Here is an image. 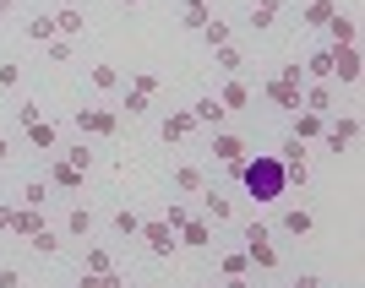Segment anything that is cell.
<instances>
[{
    "mask_svg": "<svg viewBox=\"0 0 365 288\" xmlns=\"http://www.w3.org/2000/svg\"><path fill=\"white\" fill-rule=\"evenodd\" d=\"M76 288H104V277L98 272H76Z\"/></svg>",
    "mask_w": 365,
    "mask_h": 288,
    "instance_id": "44",
    "label": "cell"
},
{
    "mask_svg": "<svg viewBox=\"0 0 365 288\" xmlns=\"http://www.w3.org/2000/svg\"><path fill=\"white\" fill-rule=\"evenodd\" d=\"M278 82H289V87H300V82H305V71H300V60H289V65H284V71H278Z\"/></svg>",
    "mask_w": 365,
    "mask_h": 288,
    "instance_id": "40",
    "label": "cell"
},
{
    "mask_svg": "<svg viewBox=\"0 0 365 288\" xmlns=\"http://www.w3.org/2000/svg\"><path fill=\"white\" fill-rule=\"evenodd\" d=\"M44 196H49V185H22V207H33V213H44Z\"/></svg>",
    "mask_w": 365,
    "mask_h": 288,
    "instance_id": "33",
    "label": "cell"
},
{
    "mask_svg": "<svg viewBox=\"0 0 365 288\" xmlns=\"http://www.w3.org/2000/svg\"><path fill=\"white\" fill-rule=\"evenodd\" d=\"M224 288H251V277H224Z\"/></svg>",
    "mask_w": 365,
    "mask_h": 288,
    "instance_id": "47",
    "label": "cell"
},
{
    "mask_svg": "<svg viewBox=\"0 0 365 288\" xmlns=\"http://www.w3.org/2000/svg\"><path fill=\"white\" fill-rule=\"evenodd\" d=\"M76 131H82V137H115L120 120H115L109 109H98V104H82L76 109Z\"/></svg>",
    "mask_w": 365,
    "mask_h": 288,
    "instance_id": "4",
    "label": "cell"
},
{
    "mask_svg": "<svg viewBox=\"0 0 365 288\" xmlns=\"http://www.w3.org/2000/svg\"><path fill=\"white\" fill-rule=\"evenodd\" d=\"M142 245H148L153 256H169V250H180V240H175V228L164 223V218H148V223H142V234H137Z\"/></svg>",
    "mask_w": 365,
    "mask_h": 288,
    "instance_id": "6",
    "label": "cell"
},
{
    "mask_svg": "<svg viewBox=\"0 0 365 288\" xmlns=\"http://www.w3.org/2000/svg\"><path fill=\"white\" fill-rule=\"evenodd\" d=\"M202 218H207V223H229V218H235V201L218 196V191H202Z\"/></svg>",
    "mask_w": 365,
    "mask_h": 288,
    "instance_id": "15",
    "label": "cell"
},
{
    "mask_svg": "<svg viewBox=\"0 0 365 288\" xmlns=\"http://www.w3.org/2000/svg\"><path fill=\"white\" fill-rule=\"evenodd\" d=\"M202 38H207V44H213V49L235 44V33H229V22H218V16H213V22H207V28H202Z\"/></svg>",
    "mask_w": 365,
    "mask_h": 288,
    "instance_id": "30",
    "label": "cell"
},
{
    "mask_svg": "<svg viewBox=\"0 0 365 288\" xmlns=\"http://www.w3.org/2000/svg\"><path fill=\"white\" fill-rule=\"evenodd\" d=\"M262 98H267L273 109H289V114L300 109V87H289V82H278V76L267 82V87H262Z\"/></svg>",
    "mask_w": 365,
    "mask_h": 288,
    "instance_id": "13",
    "label": "cell"
},
{
    "mask_svg": "<svg viewBox=\"0 0 365 288\" xmlns=\"http://www.w3.org/2000/svg\"><path fill=\"white\" fill-rule=\"evenodd\" d=\"M333 11H338L333 0H311V6H305V16H300V22H305V28H327V16H333Z\"/></svg>",
    "mask_w": 365,
    "mask_h": 288,
    "instance_id": "23",
    "label": "cell"
},
{
    "mask_svg": "<svg viewBox=\"0 0 365 288\" xmlns=\"http://www.w3.org/2000/svg\"><path fill=\"white\" fill-rule=\"evenodd\" d=\"M202 185H207V180H202V169H191V164L175 169V191H202Z\"/></svg>",
    "mask_w": 365,
    "mask_h": 288,
    "instance_id": "31",
    "label": "cell"
},
{
    "mask_svg": "<svg viewBox=\"0 0 365 288\" xmlns=\"http://www.w3.org/2000/svg\"><path fill=\"white\" fill-rule=\"evenodd\" d=\"M6 223H11V207H0V228H6Z\"/></svg>",
    "mask_w": 365,
    "mask_h": 288,
    "instance_id": "49",
    "label": "cell"
},
{
    "mask_svg": "<svg viewBox=\"0 0 365 288\" xmlns=\"http://www.w3.org/2000/svg\"><path fill=\"white\" fill-rule=\"evenodd\" d=\"M28 38L33 44H55L61 33H55V16H28Z\"/></svg>",
    "mask_w": 365,
    "mask_h": 288,
    "instance_id": "21",
    "label": "cell"
},
{
    "mask_svg": "<svg viewBox=\"0 0 365 288\" xmlns=\"http://www.w3.org/2000/svg\"><path fill=\"white\" fill-rule=\"evenodd\" d=\"M49 185H55V191H82V169H71L66 158H55V164H49Z\"/></svg>",
    "mask_w": 365,
    "mask_h": 288,
    "instance_id": "19",
    "label": "cell"
},
{
    "mask_svg": "<svg viewBox=\"0 0 365 288\" xmlns=\"http://www.w3.org/2000/svg\"><path fill=\"white\" fill-rule=\"evenodd\" d=\"M245 272H251V261H245V250H240V256H224V277H245Z\"/></svg>",
    "mask_w": 365,
    "mask_h": 288,
    "instance_id": "37",
    "label": "cell"
},
{
    "mask_svg": "<svg viewBox=\"0 0 365 288\" xmlns=\"http://www.w3.org/2000/svg\"><path fill=\"white\" fill-rule=\"evenodd\" d=\"M185 218H191V213H185L180 201H169V213H164V223H169V228H180V223H185Z\"/></svg>",
    "mask_w": 365,
    "mask_h": 288,
    "instance_id": "43",
    "label": "cell"
},
{
    "mask_svg": "<svg viewBox=\"0 0 365 288\" xmlns=\"http://www.w3.org/2000/svg\"><path fill=\"white\" fill-rule=\"evenodd\" d=\"M213 60H218V71H229V76H240V65H245V55L235 44H224V49H213Z\"/></svg>",
    "mask_w": 365,
    "mask_h": 288,
    "instance_id": "27",
    "label": "cell"
},
{
    "mask_svg": "<svg viewBox=\"0 0 365 288\" xmlns=\"http://www.w3.org/2000/svg\"><path fill=\"white\" fill-rule=\"evenodd\" d=\"M213 98H218L224 109H251V87H245L240 76H229V82H224V92H213Z\"/></svg>",
    "mask_w": 365,
    "mask_h": 288,
    "instance_id": "20",
    "label": "cell"
},
{
    "mask_svg": "<svg viewBox=\"0 0 365 288\" xmlns=\"http://www.w3.org/2000/svg\"><path fill=\"white\" fill-rule=\"evenodd\" d=\"M284 228H289V234H311V213H305V207H294V213H284Z\"/></svg>",
    "mask_w": 365,
    "mask_h": 288,
    "instance_id": "34",
    "label": "cell"
},
{
    "mask_svg": "<svg viewBox=\"0 0 365 288\" xmlns=\"http://www.w3.org/2000/svg\"><path fill=\"white\" fill-rule=\"evenodd\" d=\"M16 120H22V131H28V142H33L38 152H49V147H55V125H49L44 114H38V104H22V109H16Z\"/></svg>",
    "mask_w": 365,
    "mask_h": 288,
    "instance_id": "3",
    "label": "cell"
},
{
    "mask_svg": "<svg viewBox=\"0 0 365 288\" xmlns=\"http://www.w3.org/2000/svg\"><path fill=\"white\" fill-rule=\"evenodd\" d=\"M185 6H207V0H185Z\"/></svg>",
    "mask_w": 365,
    "mask_h": 288,
    "instance_id": "51",
    "label": "cell"
},
{
    "mask_svg": "<svg viewBox=\"0 0 365 288\" xmlns=\"http://www.w3.org/2000/svg\"><path fill=\"white\" fill-rule=\"evenodd\" d=\"M6 158H11V142H6V137H0V164H6Z\"/></svg>",
    "mask_w": 365,
    "mask_h": 288,
    "instance_id": "48",
    "label": "cell"
},
{
    "mask_svg": "<svg viewBox=\"0 0 365 288\" xmlns=\"http://www.w3.org/2000/svg\"><path fill=\"white\" fill-rule=\"evenodd\" d=\"M278 6H284V0H257V6H251V28H273V16H278Z\"/></svg>",
    "mask_w": 365,
    "mask_h": 288,
    "instance_id": "25",
    "label": "cell"
},
{
    "mask_svg": "<svg viewBox=\"0 0 365 288\" xmlns=\"http://www.w3.org/2000/svg\"><path fill=\"white\" fill-rule=\"evenodd\" d=\"M278 164H284V180L289 185H305L311 180V164H305V142H284V152H278Z\"/></svg>",
    "mask_w": 365,
    "mask_h": 288,
    "instance_id": "8",
    "label": "cell"
},
{
    "mask_svg": "<svg viewBox=\"0 0 365 288\" xmlns=\"http://www.w3.org/2000/svg\"><path fill=\"white\" fill-rule=\"evenodd\" d=\"M115 234H125V240H131V234H142V218L131 213V207H120V213H115Z\"/></svg>",
    "mask_w": 365,
    "mask_h": 288,
    "instance_id": "32",
    "label": "cell"
},
{
    "mask_svg": "<svg viewBox=\"0 0 365 288\" xmlns=\"http://www.w3.org/2000/svg\"><path fill=\"white\" fill-rule=\"evenodd\" d=\"M158 131H164V142H185L191 131H197V120H191V109H175V114H169Z\"/></svg>",
    "mask_w": 365,
    "mask_h": 288,
    "instance_id": "16",
    "label": "cell"
},
{
    "mask_svg": "<svg viewBox=\"0 0 365 288\" xmlns=\"http://www.w3.org/2000/svg\"><path fill=\"white\" fill-rule=\"evenodd\" d=\"M245 261L262 267V272H273V267H278V245H273V228H267V223L245 228Z\"/></svg>",
    "mask_w": 365,
    "mask_h": 288,
    "instance_id": "2",
    "label": "cell"
},
{
    "mask_svg": "<svg viewBox=\"0 0 365 288\" xmlns=\"http://www.w3.org/2000/svg\"><path fill=\"white\" fill-rule=\"evenodd\" d=\"M213 158L218 164H240V158H251V147H245V137H235V131H213Z\"/></svg>",
    "mask_w": 365,
    "mask_h": 288,
    "instance_id": "9",
    "label": "cell"
},
{
    "mask_svg": "<svg viewBox=\"0 0 365 288\" xmlns=\"http://www.w3.org/2000/svg\"><path fill=\"white\" fill-rule=\"evenodd\" d=\"M360 49L354 44H333V76H327V82H344V87H354V82H360Z\"/></svg>",
    "mask_w": 365,
    "mask_h": 288,
    "instance_id": "5",
    "label": "cell"
},
{
    "mask_svg": "<svg viewBox=\"0 0 365 288\" xmlns=\"http://www.w3.org/2000/svg\"><path fill=\"white\" fill-rule=\"evenodd\" d=\"M82 272H115V256H109L104 245H88V256H82Z\"/></svg>",
    "mask_w": 365,
    "mask_h": 288,
    "instance_id": "22",
    "label": "cell"
},
{
    "mask_svg": "<svg viewBox=\"0 0 365 288\" xmlns=\"http://www.w3.org/2000/svg\"><path fill=\"white\" fill-rule=\"evenodd\" d=\"M120 6H142V0H120Z\"/></svg>",
    "mask_w": 365,
    "mask_h": 288,
    "instance_id": "52",
    "label": "cell"
},
{
    "mask_svg": "<svg viewBox=\"0 0 365 288\" xmlns=\"http://www.w3.org/2000/svg\"><path fill=\"white\" fill-rule=\"evenodd\" d=\"M202 288H213V283H202Z\"/></svg>",
    "mask_w": 365,
    "mask_h": 288,
    "instance_id": "54",
    "label": "cell"
},
{
    "mask_svg": "<svg viewBox=\"0 0 365 288\" xmlns=\"http://www.w3.org/2000/svg\"><path fill=\"white\" fill-rule=\"evenodd\" d=\"M327 38H333V44H360V22H354L349 11H333L327 16Z\"/></svg>",
    "mask_w": 365,
    "mask_h": 288,
    "instance_id": "12",
    "label": "cell"
},
{
    "mask_svg": "<svg viewBox=\"0 0 365 288\" xmlns=\"http://www.w3.org/2000/svg\"><path fill=\"white\" fill-rule=\"evenodd\" d=\"M131 87H137V92H148V98H153V92H158V76H153V71H137V82H131Z\"/></svg>",
    "mask_w": 365,
    "mask_h": 288,
    "instance_id": "41",
    "label": "cell"
},
{
    "mask_svg": "<svg viewBox=\"0 0 365 288\" xmlns=\"http://www.w3.org/2000/svg\"><path fill=\"white\" fill-rule=\"evenodd\" d=\"M327 131V114H311V109H294V142H317Z\"/></svg>",
    "mask_w": 365,
    "mask_h": 288,
    "instance_id": "14",
    "label": "cell"
},
{
    "mask_svg": "<svg viewBox=\"0 0 365 288\" xmlns=\"http://www.w3.org/2000/svg\"><path fill=\"white\" fill-rule=\"evenodd\" d=\"M131 288H148V283H131Z\"/></svg>",
    "mask_w": 365,
    "mask_h": 288,
    "instance_id": "53",
    "label": "cell"
},
{
    "mask_svg": "<svg viewBox=\"0 0 365 288\" xmlns=\"http://www.w3.org/2000/svg\"><path fill=\"white\" fill-rule=\"evenodd\" d=\"M207 22H213V11H207V6H185V16H180V28H185V33H202Z\"/></svg>",
    "mask_w": 365,
    "mask_h": 288,
    "instance_id": "29",
    "label": "cell"
},
{
    "mask_svg": "<svg viewBox=\"0 0 365 288\" xmlns=\"http://www.w3.org/2000/svg\"><path fill=\"white\" fill-rule=\"evenodd\" d=\"M322 142H327V147H333L338 158H344V152H349L354 142H360V120H354V114H344V120H327V131H322Z\"/></svg>",
    "mask_w": 365,
    "mask_h": 288,
    "instance_id": "7",
    "label": "cell"
},
{
    "mask_svg": "<svg viewBox=\"0 0 365 288\" xmlns=\"http://www.w3.org/2000/svg\"><path fill=\"white\" fill-rule=\"evenodd\" d=\"M300 71L317 76V82H327V76H333V44H327V49H311V55L300 60Z\"/></svg>",
    "mask_w": 365,
    "mask_h": 288,
    "instance_id": "17",
    "label": "cell"
},
{
    "mask_svg": "<svg viewBox=\"0 0 365 288\" xmlns=\"http://www.w3.org/2000/svg\"><path fill=\"white\" fill-rule=\"evenodd\" d=\"M88 82H93L98 92H109V87H120V71H115V65H93V71H88Z\"/></svg>",
    "mask_w": 365,
    "mask_h": 288,
    "instance_id": "28",
    "label": "cell"
},
{
    "mask_svg": "<svg viewBox=\"0 0 365 288\" xmlns=\"http://www.w3.org/2000/svg\"><path fill=\"white\" fill-rule=\"evenodd\" d=\"M175 240L191 245V250H207V245H213V223H207V218H185V223L175 228Z\"/></svg>",
    "mask_w": 365,
    "mask_h": 288,
    "instance_id": "10",
    "label": "cell"
},
{
    "mask_svg": "<svg viewBox=\"0 0 365 288\" xmlns=\"http://www.w3.org/2000/svg\"><path fill=\"white\" fill-rule=\"evenodd\" d=\"M55 33H61V38H76V33H82V11H76V6L55 11Z\"/></svg>",
    "mask_w": 365,
    "mask_h": 288,
    "instance_id": "24",
    "label": "cell"
},
{
    "mask_svg": "<svg viewBox=\"0 0 365 288\" xmlns=\"http://www.w3.org/2000/svg\"><path fill=\"white\" fill-rule=\"evenodd\" d=\"M294 288H322V277L317 272H300V277H294Z\"/></svg>",
    "mask_w": 365,
    "mask_h": 288,
    "instance_id": "46",
    "label": "cell"
},
{
    "mask_svg": "<svg viewBox=\"0 0 365 288\" xmlns=\"http://www.w3.org/2000/svg\"><path fill=\"white\" fill-rule=\"evenodd\" d=\"M148 104H153V98H148V92H137V87H131V92H125V114H148Z\"/></svg>",
    "mask_w": 365,
    "mask_h": 288,
    "instance_id": "38",
    "label": "cell"
},
{
    "mask_svg": "<svg viewBox=\"0 0 365 288\" xmlns=\"http://www.w3.org/2000/svg\"><path fill=\"white\" fill-rule=\"evenodd\" d=\"M224 169H229V180H235V185H245V196H251V201H278L284 191H289L278 158H240V164H224Z\"/></svg>",
    "mask_w": 365,
    "mask_h": 288,
    "instance_id": "1",
    "label": "cell"
},
{
    "mask_svg": "<svg viewBox=\"0 0 365 288\" xmlns=\"http://www.w3.org/2000/svg\"><path fill=\"white\" fill-rule=\"evenodd\" d=\"M0 288H22V272H16V267H6V272H0Z\"/></svg>",
    "mask_w": 365,
    "mask_h": 288,
    "instance_id": "45",
    "label": "cell"
},
{
    "mask_svg": "<svg viewBox=\"0 0 365 288\" xmlns=\"http://www.w3.org/2000/svg\"><path fill=\"white\" fill-rule=\"evenodd\" d=\"M33 250H38V256H55V250H61V234H49V228H38V234H33Z\"/></svg>",
    "mask_w": 365,
    "mask_h": 288,
    "instance_id": "35",
    "label": "cell"
},
{
    "mask_svg": "<svg viewBox=\"0 0 365 288\" xmlns=\"http://www.w3.org/2000/svg\"><path fill=\"white\" fill-rule=\"evenodd\" d=\"M322 288H327V283H322Z\"/></svg>",
    "mask_w": 365,
    "mask_h": 288,
    "instance_id": "55",
    "label": "cell"
},
{
    "mask_svg": "<svg viewBox=\"0 0 365 288\" xmlns=\"http://www.w3.org/2000/svg\"><path fill=\"white\" fill-rule=\"evenodd\" d=\"M224 114H229V109L218 104L213 92H207V98H197V104H191V120H197V125H207V131H224Z\"/></svg>",
    "mask_w": 365,
    "mask_h": 288,
    "instance_id": "11",
    "label": "cell"
},
{
    "mask_svg": "<svg viewBox=\"0 0 365 288\" xmlns=\"http://www.w3.org/2000/svg\"><path fill=\"white\" fill-rule=\"evenodd\" d=\"M300 109H311V114H333V87H327V82L305 87V92H300Z\"/></svg>",
    "mask_w": 365,
    "mask_h": 288,
    "instance_id": "18",
    "label": "cell"
},
{
    "mask_svg": "<svg viewBox=\"0 0 365 288\" xmlns=\"http://www.w3.org/2000/svg\"><path fill=\"white\" fill-rule=\"evenodd\" d=\"M49 49V60H71V38H55V44H44Z\"/></svg>",
    "mask_w": 365,
    "mask_h": 288,
    "instance_id": "42",
    "label": "cell"
},
{
    "mask_svg": "<svg viewBox=\"0 0 365 288\" xmlns=\"http://www.w3.org/2000/svg\"><path fill=\"white\" fill-rule=\"evenodd\" d=\"M66 234H76V240H88V234H93V213H88V207H71V218H66Z\"/></svg>",
    "mask_w": 365,
    "mask_h": 288,
    "instance_id": "26",
    "label": "cell"
},
{
    "mask_svg": "<svg viewBox=\"0 0 365 288\" xmlns=\"http://www.w3.org/2000/svg\"><path fill=\"white\" fill-rule=\"evenodd\" d=\"M6 11H11V0H0V22H6Z\"/></svg>",
    "mask_w": 365,
    "mask_h": 288,
    "instance_id": "50",
    "label": "cell"
},
{
    "mask_svg": "<svg viewBox=\"0 0 365 288\" xmlns=\"http://www.w3.org/2000/svg\"><path fill=\"white\" fill-rule=\"evenodd\" d=\"M66 164L88 174V169H93V147H66Z\"/></svg>",
    "mask_w": 365,
    "mask_h": 288,
    "instance_id": "36",
    "label": "cell"
},
{
    "mask_svg": "<svg viewBox=\"0 0 365 288\" xmlns=\"http://www.w3.org/2000/svg\"><path fill=\"white\" fill-rule=\"evenodd\" d=\"M16 82H22V65H16V60H0V87H16Z\"/></svg>",
    "mask_w": 365,
    "mask_h": 288,
    "instance_id": "39",
    "label": "cell"
}]
</instances>
